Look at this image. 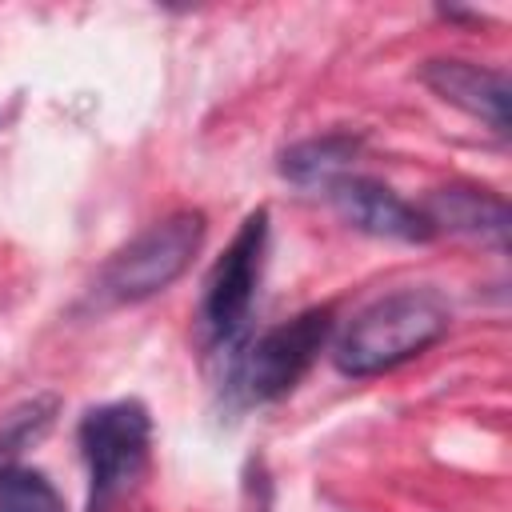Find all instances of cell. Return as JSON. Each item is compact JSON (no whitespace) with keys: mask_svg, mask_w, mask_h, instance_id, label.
Returning <instances> with one entry per match:
<instances>
[{"mask_svg":"<svg viewBox=\"0 0 512 512\" xmlns=\"http://www.w3.org/2000/svg\"><path fill=\"white\" fill-rule=\"evenodd\" d=\"M448 324H452V316L436 292L400 288V292L372 300L368 308H360L352 316V324L332 344V360L352 380L380 376V372H392V368L416 360L432 344H440Z\"/></svg>","mask_w":512,"mask_h":512,"instance_id":"1","label":"cell"},{"mask_svg":"<svg viewBox=\"0 0 512 512\" xmlns=\"http://www.w3.org/2000/svg\"><path fill=\"white\" fill-rule=\"evenodd\" d=\"M328 336H332V308H308L260 332L256 340H244L228 356V372H224L228 400L240 408L280 400L304 380V372L324 352Z\"/></svg>","mask_w":512,"mask_h":512,"instance_id":"2","label":"cell"},{"mask_svg":"<svg viewBox=\"0 0 512 512\" xmlns=\"http://www.w3.org/2000/svg\"><path fill=\"white\" fill-rule=\"evenodd\" d=\"M200 244H204V212L180 208L148 224L120 252L108 256L96 280V296L108 304H140L164 292L172 280H180L192 256L200 252Z\"/></svg>","mask_w":512,"mask_h":512,"instance_id":"3","label":"cell"},{"mask_svg":"<svg viewBox=\"0 0 512 512\" xmlns=\"http://www.w3.org/2000/svg\"><path fill=\"white\" fill-rule=\"evenodd\" d=\"M264 252H268V212L256 208L244 216L232 244L224 248V256L212 264L204 280L200 324L216 348H228V356L248 340V316H252L256 284L264 272Z\"/></svg>","mask_w":512,"mask_h":512,"instance_id":"4","label":"cell"},{"mask_svg":"<svg viewBox=\"0 0 512 512\" xmlns=\"http://www.w3.org/2000/svg\"><path fill=\"white\" fill-rule=\"evenodd\" d=\"M152 444V416L136 400L88 408L80 420V452L92 484V512H104L140 472Z\"/></svg>","mask_w":512,"mask_h":512,"instance_id":"5","label":"cell"},{"mask_svg":"<svg viewBox=\"0 0 512 512\" xmlns=\"http://www.w3.org/2000/svg\"><path fill=\"white\" fill-rule=\"evenodd\" d=\"M324 192H328V200L336 204V212H340L352 228H360V232H368V236L404 240V244H424V240L436 236L432 224L424 220V212H420L416 204L400 200L388 184H380V180H372V176H352V172H348V176L332 180Z\"/></svg>","mask_w":512,"mask_h":512,"instance_id":"6","label":"cell"},{"mask_svg":"<svg viewBox=\"0 0 512 512\" xmlns=\"http://www.w3.org/2000/svg\"><path fill=\"white\" fill-rule=\"evenodd\" d=\"M424 88H432L444 104L492 124L500 136L508 132V76L472 60H428L420 68Z\"/></svg>","mask_w":512,"mask_h":512,"instance_id":"7","label":"cell"},{"mask_svg":"<svg viewBox=\"0 0 512 512\" xmlns=\"http://www.w3.org/2000/svg\"><path fill=\"white\" fill-rule=\"evenodd\" d=\"M420 212L432 224V232L492 236V240H504L508 236V204L500 196L484 192V188H468V184L436 188L420 204Z\"/></svg>","mask_w":512,"mask_h":512,"instance_id":"8","label":"cell"},{"mask_svg":"<svg viewBox=\"0 0 512 512\" xmlns=\"http://www.w3.org/2000/svg\"><path fill=\"white\" fill-rule=\"evenodd\" d=\"M360 152V136L352 132H328V136H312L300 140L292 148H284L280 156V176L304 188H328L332 180L348 176V164Z\"/></svg>","mask_w":512,"mask_h":512,"instance_id":"9","label":"cell"},{"mask_svg":"<svg viewBox=\"0 0 512 512\" xmlns=\"http://www.w3.org/2000/svg\"><path fill=\"white\" fill-rule=\"evenodd\" d=\"M0 512H68L56 484L28 464H0Z\"/></svg>","mask_w":512,"mask_h":512,"instance_id":"10","label":"cell"}]
</instances>
